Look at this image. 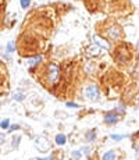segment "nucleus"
Masks as SVG:
<instances>
[{"label": "nucleus", "mask_w": 139, "mask_h": 160, "mask_svg": "<svg viewBox=\"0 0 139 160\" xmlns=\"http://www.w3.org/2000/svg\"><path fill=\"white\" fill-rule=\"evenodd\" d=\"M58 77H60V68L56 64H49L47 68H46V79L50 85L56 84L58 81Z\"/></svg>", "instance_id": "nucleus-1"}, {"label": "nucleus", "mask_w": 139, "mask_h": 160, "mask_svg": "<svg viewBox=\"0 0 139 160\" xmlns=\"http://www.w3.org/2000/svg\"><path fill=\"white\" fill-rule=\"evenodd\" d=\"M85 95H86V97H88L89 100H92V102H96V100H99V97H100L99 88H97L95 84L88 85V86L85 88Z\"/></svg>", "instance_id": "nucleus-2"}, {"label": "nucleus", "mask_w": 139, "mask_h": 160, "mask_svg": "<svg viewBox=\"0 0 139 160\" xmlns=\"http://www.w3.org/2000/svg\"><path fill=\"white\" fill-rule=\"evenodd\" d=\"M35 145H36L38 150L40 152H47L49 148H50V143H49V141L45 136H39V138L35 139Z\"/></svg>", "instance_id": "nucleus-3"}, {"label": "nucleus", "mask_w": 139, "mask_h": 160, "mask_svg": "<svg viewBox=\"0 0 139 160\" xmlns=\"http://www.w3.org/2000/svg\"><path fill=\"white\" fill-rule=\"evenodd\" d=\"M120 28L117 27V25H113V27H110L109 29H107V36H110L111 39H118L120 38Z\"/></svg>", "instance_id": "nucleus-4"}, {"label": "nucleus", "mask_w": 139, "mask_h": 160, "mask_svg": "<svg viewBox=\"0 0 139 160\" xmlns=\"http://www.w3.org/2000/svg\"><path fill=\"white\" fill-rule=\"evenodd\" d=\"M115 60L120 63H127L130 60V53H121V50L115 51Z\"/></svg>", "instance_id": "nucleus-5"}, {"label": "nucleus", "mask_w": 139, "mask_h": 160, "mask_svg": "<svg viewBox=\"0 0 139 160\" xmlns=\"http://www.w3.org/2000/svg\"><path fill=\"white\" fill-rule=\"evenodd\" d=\"M104 121H106L107 124H115L118 121V116L115 114V113H107V114L104 116Z\"/></svg>", "instance_id": "nucleus-6"}, {"label": "nucleus", "mask_w": 139, "mask_h": 160, "mask_svg": "<svg viewBox=\"0 0 139 160\" xmlns=\"http://www.w3.org/2000/svg\"><path fill=\"white\" fill-rule=\"evenodd\" d=\"M93 40H95V43H96L97 48H103V49H106V50H109L110 49V45L106 42V40L100 39V38H97V36H93Z\"/></svg>", "instance_id": "nucleus-7"}, {"label": "nucleus", "mask_w": 139, "mask_h": 160, "mask_svg": "<svg viewBox=\"0 0 139 160\" xmlns=\"http://www.w3.org/2000/svg\"><path fill=\"white\" fill-rule=\"evenodd\" d=\"M42 56H35V57H31V59H28L27 60V64H29V66H32V67H35V66H38V64H40L42 63Z\"/></svg>", "instance_id": "nucleus-8"}, {"label": "nucleus", "mask_w": 139, "mask_h": 160, "mask_svg": "<svg viewBox=\"0 0 139 160\" xmlns=\"http://www.w3.org/2000/svg\"><path fill=\"white\" fill-rule=\"evenodd\" d=\"M115 152L114 150H107L106 153L102 156V160H115Z\"/></svg>", "instance_id": "nucleus-9"}, {"label": "nucleus", "mask_w": 139, "mask_h": 160, "mask_svg": "<svg viewBox=\"0 0 139 160\" xmlns=\"http://www.w3.org/2000/svg\"><path fill=\"white\" fill-rule=\"evenodd\" d=\"M66 142H67V138H66V135H64V134H57V135H56V143H57L58 146L64 145Z\"/></svg>", "instance_id": "nucleus-10"}, {"label": "nucleus", "mask_w": 139, "mask_h": 160, "mask_svg": "<svg viewBox=\"0 0 139 160\" xmlns=\"http://www.w3.org/2000/svg\"><path fill=\"white\" fill-rule=\"evenodd\" d=\"M24 99H25V95L21 93V92H15L13 95V100H15V102H22Z\"/></svg>", "instance_id": "nucleus-11"}, {"label": "nucleus", "mask_w": 139, "mask_h": 160, "mask_svg": "<svg viewBox=\"0 0 139 160\" xmlns=\"http://www.w3.org/2000/svg\"><path fill=\"white\" fill-rule=\"evenodd\" d=\"M85 138L88 139V141H95V139H96V132H95V130L88 131V132H86V136H85Z\"/></svg>", "instance_id": "nucleus-12"}, {"label": "nucleus", "mask_w": 139, "mask_h": 160, "mask_svg": "<svg viewBox=\"0 0 139 160\" xmlns=\"http://www.w3.org/2000/svg\"><path fill=\"white\" fill-rule=\"evenodd\" d=\"M71 157H73L74 160H79L82 157V152L81 150H74L71 152Z\"/></svg>", "instance_id": "nucleus-13"}, {"label": "nucleus", "mask_w": 139, "mask_h": 160, "mask_svg": "<svg viewBox=\"0 0 139 160\" xmlns=\"http://www.w3.org/2000/svg\"><path fill=\"white\" fill-rule=\"evenodd\" d=\"M125 136H127V135H117V134H111V135H110V138H111L113 139V141H121V139H124L125 138Z\"/></svg>", "instance_id": "nucleus-14"}, {"label": "nucleus", "mask_w": 139, "mask_h": 160, "mask_svg": "<svg viewBox=\"0 0 139 160\" xmlns=\"http://www.w3.org/2000/svg\"><path fill=\"white\" fill-rule=\"evenodd\" d=\"M14 50H15L14 42H9V43H7V51H9V53H13Z\"/></svg>", "instance_id": "nucleus-15"}, {"label": "nucleus", "mask_w": 139, "mask_h": 160, "mask_svg": "<svg viewBox=\"0 0 139 160\" xmlns=\"http://www.w3.org/2000/svg\"><path fill=\"white\" fill-rule=\"evenodd\" d=\"M20 2H21V7H22V9H28L29 4H31V0H20Z\"/></svg>", "instance_id": "nucleus-16"}, {"label": "nucleus", "mask_w": 139, "mask_h": 160, "mask_svg": "<svg viewBox=\"0 0 139 160\" xmlns=\"http://www.w3.org/2000/svg\"><path fill=\"white\" fill-rule=\"evenodd\" d=\"M20 141H21V136H14V139H13V146H14V148H17V146H18V143H20Z\"/></svg>", "instance_id": "nucleus-17"}, {"label": "nucleus", "mask_w": 139, "mask_h": 160, "mask_svg": "<svg viewBox=\"0 0 139 160\" xmlns=\"http://www.w3.org/2000/svg\"><path fill=\"white\" fill-rule=\"evenodd\" d=\"M9 124H10L9 118H6V120L2 121V130H6V128H9Z\"/></svg>", "instance_id": "nucleus-18"}, {"label": "nucleus", "mask_w": 139, "mask_h": 160, "mask_svg": "<svg viewBox=\"0 0 139 160\" xmlns=\"http://www.w3.org/2000/svg\"><path fill=\"white\" fill-rule=\"evenodd\" d=\"M115 110H117V112H120L121 114L125 112V110H124V106H117V107H115Z\"/></svg>", "instance_id": "nucleus-19"}, {"label": "nucleus", "mask_w": 139, "mask_h": 160, "mask_svg": "<svg viewBox=\"0 0 139 160\" xmlns=\"http://www.w3.org/2000/svg\"><path fill=\"white\" fill-rule=\"evenodd\" d=\"M67 106H68V107H75V109H77V107H79V106L77 105V103H71V102L67 103Z\"/></svg>", "instance_id": "nucleus-20"}, {"label": "nucleus", "mask_w": 139, "mask_h": 160, "mask_svg": "<svg viewBox=\"0 0 139 160\" xmlns=\"http://www.w3.org/2000/svg\"><path fill=\"white\" fill-rule=\"evenodd\" d=\"M82 152H84L85 154H88V153H89V152H91V150H89V148H84V149H82Z\"/></svg>", "instance_id": "nucleus-21"}, {"label": "nucleus", "mask_w": 139, "mask_h": 160, "mask_svg": "<svg viewBox=\"0 0 139 160\" xmlns=\"http://www.w3.org/2000/svg\"><path fill=\"white\" fill-rule=\"evenodd\" d=\"M17 128H20V125H13V127H11V128H10V130H11V131H13V130H17Z\"/></svg>", "instance_id": "nucleus-22"}, {"label": "nucleus", "mask_w": 139, "mask_h": 160, "mask_svg": "<svg viewBox=\"0 0 139 160\" xmlns=\"http://www.w3.org/2000/svg\"><path fill=\"white\" fill-rule=\"evenodd\" d=\"M53 157H49V159H40V157H38V160H51Z\"/></svg>", "instance_id": "nucleus-23"}, {"label": "nucleus", "mask_w": 139, "mask_h": 160, "mask_svg": "<svg viewBox=\"0 0 139 160\" xmlns=\"http://www.w3.org/2000/svg\"><path fill=\"white\" fill-rule=\"evenodd\" d=\"M136 48L139 49V39H138V42H136Z\"/></svg>", "instance_id": "nucleus-24"}, {"label": "nucleus", "mask_w": 139, "mask_h": 160, "mask_svg": "<svg viewBox=\"0 0 139 160\" xmlns=\"http://www.w3.org/2000/svg\"><path fill=\"white\" fill-rule=\"evenodd\" d=\"M136 100H138V105H139V96H138V99H136Z\"/></svg>", "instance_id": "nucleus-25"}]
</instances>
